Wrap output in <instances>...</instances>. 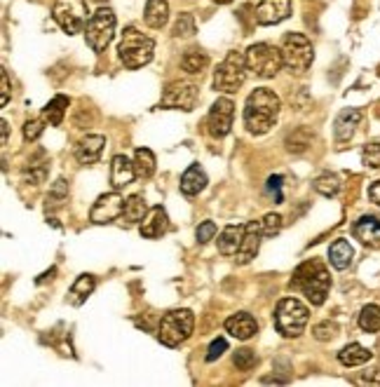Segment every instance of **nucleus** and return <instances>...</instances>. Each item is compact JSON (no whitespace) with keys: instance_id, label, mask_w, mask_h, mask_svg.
<instances>
[{"instance_id":"obj_28","label":"nucleus","mask_w":380,"mask_h":387,"mask_svg":"<svg viewBox=\"0 0 380 387\" xmlns=\"http://www.w3.org/2000/svg\"><path fill=\"white\" fill-rule=\"evenodd\" d=\"M94 287H96L94 275H80L76 282H73V287H71V291H68L71 305H83L87 301V296H92Z\"/></svg>"},{"instance_id":"obj_38","label":"nucleus","mask_w":380,"mask_h":387,"mask_svg":"<svg viewBox=\"0 0 380 387\" xmlns=\"http://www.w3.org/2000/svg\"><path fill=\"white\" fill-rule=\"evenodd\" d=\"M232 361H235V366L240 368V371H252L254 366H256V361H258V357L254 354V350H237L235 352V357H232Z\"/></svg>"},{"instance_id":"obj_21","label":"nucleus","mask_w":380,"mask_h":387,"mask_svg":"<svg viewBox=\"0 0 380 387\" xmlns=\"http://www.w3.org/2000/svg\"><path fill=\"white\" fill-rule=\"evenodd\" d=\"M361 123V110L357 108H345L338 113L336 123H334V134H336V141H347L352 139L354 129Z\"/></svg>"},{"instance_id":"obj_37","label":"nucleus","mask_w":380,"mask_h":387,"mask_svg":"<svg viewBox=\"0 0 380 387\" xmlns=\"http://www.w3.org/2000/svg\"><path fill=\"white\" fill-rule=\"evenodd\" d=\"M361 162L371 167V169H380V143L374 141V143H366L361 150Z\"/></svg>"},{"instance_id":"obj_10","label":"nucleus","mask_w":380,"mask_h":387,"mask_svg":"<svg viewBox=\"0 0 380 387\" xmlns=\"http://www.w3.org/2000/svg\"><path fill=\"white\" fill-rule=\"evenodd\" d=\"M87 0H54L52 17L68 36H76L87 26Z\"/></svg>"},{"instance_id":"obj_49","label":"nucleus","mask_w":380,"mask_h":387,"mask_svg":"<svg viewBox=\"0 0 380 387\" xmlns=\"http://www.w3.org/2000/svg\"><path fill=\"white\" fill-rule=\"evenodd\" d=\"M52 275H56V268H52L50 272H43V275H40V277H38L36 282H38V284H43L45 279H52Z\"/></svg>"},{"instance_id":"obj_1","label":"nucleus","mask_w":380,"mask_h":387,"mask_svg":"<svg viewBox=\"0 0 380 387\" xmlns=\"http://www.w3.org/2000/svg\"><path fill=\"white\" fill-rule=\"evenodd\" d=\"M282 101L268 87H258L247 96L245 103V125L252 134H265L277 123Z\"/></svg>"},{"instance_id":"obj_48","label":"nucleus","mask_w":380,"mask_h":387,"mask_svg":"<svg viewBox=\"0 0 380 387\" xmlns=\"http://www.w3.org/2000/svg\"><path fill=\"white\" fill-rule=\"evenodd\" d=\"M364 381H369V383H380V368H376L374 373H366V376H364Z\"/></svg>"},{"instance_id":"obj_47","label":"nucleus","mask_w":380,"mask_h":387,"mask_svg":"<svg viewBox=\"0 0 380 387\" xmlns=\"http://www.w3.org/2000/svg\"><path fill=\"white\" fill-rule=\"evenodd\" d=\"M369 200L380 207V181H374V183L369 185Z\"/></svg>"},{"instance_id":"obj_34","label":"nucleus","mask_w":380,"mask_h":387,"mask_svg":"<svg viewBox=\"0 0 380 387\" xmlns=\"http://www.w3.org/2000/svg\"><path fill=\"white\" fill-rule=\"evenodd\" d=\"M314 190L324 197H334L338 190H341V183H338L336 174H322L317 181H314Z\"/></svg>"},{"instance_id":"obj_7","label":"nucleus","mask_w":380,"mask_h":387,"mask_svg":"<svg viewBox=\"0 0 380 387\" xmlns=\"http://www.w3.org/2000/svg\"><path fill=\"white\" fill-rule=\"evenodd\" d=\"M247 66L252 73L258 78L270 80L279 73V68L284 66V59H282V50H277L270 43H256L247 50Z\"/></svg>"},{"instance_id":"obj_6","label":"nucleus","mask_w":380,"mask_h":387,"mask_svg":"<svg viewBox=\"0 0 380 387\" xmlns=\"http://www.w3.org/2000/svg\"><path fill=\"white\" fill-rule=\"evenodd\" d=\"M247 56L242 52H228V56L218 63L216 73H214V87L218 92L232 94L237 92L247 80Z\"/></svg>"},{"instance_id":"obj_43","label":"nucleus","mask_w":380,"mask_h":387,"mask_svg":"<svg viewBox=\"0 0 380 387\" xmlns=\"http://www.w3.org/2000/svg\"><path fill=\"white\" fill-rule=\"evenodd\" d=\"M66 197H68V183L63 181V179L54 181V185H52V192H50V195H47V200H52L54 205H61Z\"/></svg>"},{"instance_id":"obj_8","label":"nucleus","mask_w":380,"mask_h":387,"mask_svg":"<svg viewBox=\"0 0 380 387\" xmlns=\"http://www.w3.org/2000/svg\"><path fill=\"white\" fill-rule=\"evenodd\" d=\"M282 59L291 73H305L312 66V43L303 33H289L282 43Z\"/></svg>"},{"instance_id":"obj_46","label":"nucleus","mask_w":380,"mask_h":387,"mask_svg":"<svg viewBox=\"0 0 380 387\" xmlns=\"http://www.w3.org/2000/svg\"><path fill=\"white\" fill-rule=\"evenodd\" d=\"M7 101H10V78H7V71L0 73V106H7Z\"/></svg>"},{"instance_id":"obj_44","label":"nucleus","mask_w":380,"mask_h":387,"mask_svg":"<svg viewBox=\"0 0 380 387\" xmlns=\"http://www.w3.org/2000/svg\"><path fill=\"white\" fill-rule=\"evenodd\" d=\"M228 350V341H225V338H216V341L209 345V350H207V361H216L218 357H221V354Z\"/></svg>"},{"instance_id":"obj_40","label":"nucleus","mask_w":380,"mask_h":387,"mask_svg":"<svg viewBox=\"0 0 380 387\" xmlns=\"http://www.w3.org/2000/svg\"><path fill=\"white\" fill-rule=\"evenodd\" d=\"M261 225H263V235L265 237H274L282 230V216L279 214H265Z\"/></svg>"},{"instance_id":"obj_50","label":"nucleus","mask_w":380,"mask_h":387,"mask_svg":"<svg viewBox=\"0 0 380 387\" xmlns=\"http://www.w3.org/2000/svg\"><path fill=\"white\" fill-rule=\"evenodd\" d=\"M0 127H3V146H7V134H10V125H7V120H3V123H0Z\"/></svg>"},{"instance_id":"obj_35","label":"nucleus","mask_w":380,"mask_h":387,"mask_svg":"<svg viewBox=\"0 0 380 387\" xmlns=\"http://www.w3.org/2000/svg\"><path fill=\"white\" fill-rule=\"evenodd\" d=\"M174 36L176 38L195 36V19H192V14H188V12L179 14V19H176V24H174Z\"/></svg>"},{"instance_id":"obj_45","label":"nucleus","mask_w":380,"mask_h":387,"mask_svg":"<svg viewBox=\"0 0 380 387\" xmlns=\"http://www.w3.org/2000/svg\"><path fill=\"white\" fill-rule=\"evenodd\" d=\"M45 174H47V167H45V165H31L26 172H24V176H26V179L34 183V185L43 181Z\"/></svg>"},{"instance_id":"obj_22","label":"nucleus","mask_w":380,"mask_h":387,"mask_svg":"<svg viewBox=\"0 0 380 387\" xmlns=\"http://www.w3.org/2000/svg\"><path fill=\"white\" fill-rule=\"evenodd\" d=\"M247 225H225L223 232L218 235V252L223 256H237L242 247V237H245Z\"/></svg>"},{"instance_id":"obj_13","label":"nucleus","mask_w":380,"mask_h":387,"mask_svg":"<svg viewBox=\"0 0 380 387\" xmlns=\"http://www.w3.org/2000/svg\"><path fill=\"white\" fill-rule=\"evenodd\" d=\"M123 212H125V200L118 190H113V192H106V195H101L94 202L90 212V221L96 225H106L115 219H123Z\"/></svg>"},{"instance_id":"obj_20","label":"nucleus","mask_w":380,"mask_h":387,"mask_svg":"<svg viewBox=\"0 0 380 387\" xmlns=\"http://www.w3.org/2000/svg\"><path fill=\"white\" fill-rule=\"evenodd\" d=\"M136 176V167L129 162L127 155H115L111 162V183L115 190H123L125 185H129Z\"/></svg>"},{"instance_id":"obj_16","label":"nucleus","mask_w":380,"mask_h":387,"mask_svg":"<svg viewBox=\"0 0 380 387\" xmlns=\"http://www.w3.org/2000/svg\"><path fill=\"white\" fill-rule=\"evenodd\" d=\"M225 331L232 338H237V341H249V338L258 334V324L249 312H237L225 319Z\"/></svg>"},{"instance_id":"obj_17","label":"nucleus","mask_w":380,"mask_h":387,"mask_svg":"<svg viewBox=\"0 0 380 387\" xmlns=\"http://www.w3.org/2000/svg\"><path fill=\"white\" fill-rule=\"evenodd\" d=\"M169 230V216L163 207H153L148 216L141 223V237L145 239H158Z\"/></svg>"},{"instance_id":"obj_42","label":"nucleus","mask_w":380,"mask_h":387,"mask_svg":"<svg viewBox=\"0 0 380 387\" xmlns=\"http://www.w3.org/2000/svg\"><path fill=\"white\" fill-rule=\"evenodd\" d=\"M214 235H216V223H214V221H205V223L197 225L195 237H197L200 244H207V242H212Z\"/></svg>"},{"instance_id":"obj_30","label":"nucleus","mask_w":380,"mask_h":387,"mask_svg":"<svg viewBox=\"0 0 380 387\" xmlns=\"http://www.w3.org/2000/svg\"><path fill=\"white\" fill-rule=\"evenodd\" d=\"M134 167H136V176H141V179H150V176L155 174V155H153V150L150 148H136Z\"/></svg>"},{"instance_id":"obj_26","label":"nucleus","mask_w":380,"mask_h":387,"mask_svg":"<svg viewBox=\"0 0 380 387\" xmlns=\"http://www.w3.org/2000/svg\"><path fill=\"white\" fill-rule=\"evenodd\" d=\"M352 256H354V252H352V247H350V242H347V239H336L329 249V261L336 270L350 268Z\"/></svg>"},{"instance_id":"obj_14","label":"nucleus","mask_w":380,"mask_h":387,"mask_svg":"<svg viewBox=\"0 0 380 387\" xmlns=\"http://www.w3.org/2000/svg\"><path fill=\"white\" fill-rule=\"evenodd\" d=\"M254 14H256V24H261V26H274V24L289 19L291 0H261Z\"/></svg>"},{"instance_id":"obj_32","label":"nucleus","mask_w":380,"mask_h":387,"mask_svg":"<svg viewBox=\"0 0 380 387\" xmlns=\"http://www.w3.org/2000/svg\"><path fill=\"white\" fill-rule=\"evenodd\" d=\"M359 329L366 334H376L380 331V308L378 305H364L359 312Z\"/></svg>"},{"instance_id":"obj_25","label":"nucleus","mask_w":380,"mask_h":387,"mask_svg":"<svg viewBox=\"0 0 380 387\" xmlns=\"http://www.w3.org/2000/svg\"><path fill=\"white\" fill-rule=\"evenodd\" d=\"M371 357H374V352H369L359 343L345 345V348L338 352V361H341L343 366H361L366 364V361H371Z\"/></svg>"},{"instance_id":"obj_15","label":"nucleus","mask_w":380,"mask_h":387,"mask_svg":"<svg viewBox=\"0 0 380 387\" xmlns=\"http://www.w3.org/2000/svg\"><path fill=\"white\" fill-rule=\"evenodd\" d=\"M261 237H263L261 221H249L247 228H245V237H242V247L237 252V263L240 265H247V263L254 261L258 249H261Z\"/></svg>"},{"instance_id":"obj_11","label":"nucleus","mask_w":380,"mask_h":387,"mask_svg":"<svg viewBox=\"0 0 380 387\" xmlns=\"http://www.w3.org/2000/svg\"><path fill=\"white\" fill-rule=\"evenodd\" d=\"M232 118H235V103H232L228 96H221V99L214 101V106L207 115V132L212 134L214 139H223V136L230 134Z\"/></svg>"},{"instance_id":"obj_18","label":"nucleus","mask_w":380,"mask_h":387,"mask_svg":"<svg viewBox=\"0 0 380 387\" xmlns=\"http://www.w3.org/2000/svg\"><path fill=\"white\" fill-rule=\"evenodd\" d=\"M103 146H106V139H103L101 134H87L85 139L78 143V148H76L78 162H83V165L99 162V158H101V153H103Z\"/></svg>"},{"instance_id":"obj_41","label":"nucleus","mask_w":380,"mask_h":387,"mask_svg":"<svg viewBox=\"0 0 380 387\" xmlns=\"http://www.w3.org/2000/svg\"><path fill=\"white\" fill-rule=\"evenodd\" d=\"M43 125L45 120H26V125H24V139L26 141H36L40 134H43Z\"/></svg>"},{"instance_id":"obj_5","label":"nucleus","mask_w":380,"mask_h":387,"mask_svg":"<svg viewBox=\"0 0 380 387\" xmlns=\"http://www.w3.org/2000/svg\"><path fill=\"white\" fill-rule=\"evenodd\" d=\"M308 319H310L308 305H303L298 298H282L277 312H274V326L287 338L301 336L303 329L308 326Z\"/></svg>"},{"instance_id":"obj_33","label":"nucleus","mask_w":380,"mask_h":387,"mask_svg":"<svg viewBox=\"0 0 380 387\" xmlns=\"http://www.w3.org/2000/svg\"><path fill=\"white\" fill-rule=\"evenodd\" d=\"M310 143H312L310 129H296L294 134H289V136H287V148H289L291 153H303V150H308Z\"/></svg>"},{"instance_id":"obj_2","label":"nucleus","mask_w":380,"mask_h":387,"mask_svg":"<svg viewBox=\"0 0 380 387\" xmlns=\"http://www.w3.org/2000/svg\"><path fill=\"white\" fill-rule=\"evenodd\" d=\"M291 287L308 296V301L312 305H322L327 301L329 289H331V275H329L327 265L317 261V258H310V261L301 263L294 272Z\"/></svg>"},{"instance_id":"obj_23","label":"nucleus","mask_w":380,"mask_h":387,"mask_svg":"<svg viewBox=\"0 0 380 387\" xmlns=\"http://www.w3.org/2000/svg\"><path fill=\"white\" fill-rule=\"evenodd\" d=\"M205 185H207V174L202 172L200 165H190L183 172V176H181V192L183 195H188V197L197 195V192L205 190Z\"/></svg>"},{"instance_id":"obj_27","label":"nucleus","mask_w":380,"mask_h":387,"mask_svg":"<svg viewBox=\"0 0 380 387\" xmlns=\"http://www.w3.org/2000/svg\"><path fill=\"white\" fill-rule=\"evenodd\" d=\"M68 96H54V99L47 103V106L43 108V120L47 125H52V127H59L63 123V115H66V108H68Z\"/></svg>"},{"instance_id":"obj_51","label":"nucleus","mask_w":380,"mask_h":387,"mask_svg":"<svg viewBox=\"0 0 380 387\" xmlns=\"http://www.w3.org/2000/svg\"><path fill=\"white\" fill-rule=\"evenodd\" d=\"M214 3H218V5H228V3H232V0H214Z\"/></svg>"},{"instance_id":"obj_9","label":"nucleus","mask_w":380,"mask_h":387,"mask_svg":"<svg viewBox=\"0 0 380 387\" xmlns=\"http://www.w3.org/2000/svg\"><path fill=\"white\" fill-rule=\"evenodd\" d=\"M115 36V14L108 7H99L90 21H87V29H85V38H87V45L92 47L94 52H103L108 47V43Z\"/></svg>"},{"instance_id":"obj_29","label":"nucleus","mask_w":380,"mask_h":387,"mask_svg":"<svg viewBox=\"0 0 380 387\" xmlns=\"http://www.w3.org/2000/svg\"><path fill=\"white\" fill-rule=\"evenodd\" d=\"M148 205H145L143 195H132L125 200V212H123V221L127 223H139L148 216Z\"/></svg>"},{"instance_id":"obj_36","label":"nucleus","mask_w":380,"mask_h":387,"mask_svg":"<svg viewBox=\"0 0 380 387\" xmlns=\"http://www.w3.org/2000/svg\"><path fill=\"white\" fill-rule=\"evenodd\" d=\"M312 336L322 343L334 341V338L338 336V324L336 321H319V324L312 329Z\"/></svg>"},{"instance_id":"obj_19","label":"nucleus","mask_w":380,"mask_h":387,"mask_svg":"<svg viewBox=\"0 0 380 387\" xmlns=\"http://www.w3.org/2000/svg\"><path fill=\"white\" fill-rule=\"evenodd\" d=\"M352 235L357 237L364 247H380V219L376 216H361L352 225Z\"/></svg>"},{"instance_id":"obj_12","label":"nucleus","mask_w":380,"mask_h":387,"mask_svg":"<svg viewBox=\"0 0 380 387\" xmlns=\"http://www.w3.org/2000/svg\"><path fill=\"white\" fill-rule=\"evenodd\" d=\"M200 99V90L190 83H172L163 94L160 108H176V110H192Z\"/></svg>"},{"instance_id":"obj_4","label":"nucleus","mask_w":380,"mask_h":387,"mask_svg":"<svg viewBox=\"0 0 380 387\" xmlns=\"http://www.w3.org/2000/svg\"><path fill=\"white\" fill-rule=\"evenodd\" d=\"M195 329V314L190 310H172L160 319L158 341L167 348H179L183 341H188Z\"/></svg>"},{"instance_id":"obj_3","label":"nucleus","mask_w":380,"mask_h":387,"mask_svg":"<svg viewBox=\"0 0 380 387\" xmlns=\"http://www.w3.org/2000/svg\"><path fill=\"white\" fill-rule=\"evenodd\" d=\"M153 52H155V43H153L148 36L139 33L134 26L125 29L123 43L118 47L120 61L125 63V68H129V71L143 68L145 63H150Z\"/></svg>"},{"instance_id":"obj_31","label":"nucleus","mask_w":380,"mask_h":387,"mask_svg":"<svg viewBox=\"0 0 380 387\" xmlns=\"http://www.w3.org/2000/svg\"><path fill=\"white\" fill-rule=\"evenodd\" d=\"M181 66H183L185 73L197 76L209 66V56L205 52H200V50H190V52H185L181 56Z\"/></svg>"},{"instance_id":"obj_24","label":"nucleus","mask_w":380,"mask_h":387,"mask_svg":"<svg viewBox=\"0 0 380 387\" xmlns=\"http://www.w3.org/2000/svg\"><path fill=\"white\" fill-rule=\"evenodd\" d=\"M143 19L150 29H163L169 19V3L167 0H148V3H145Z\"/></svg>"},{"instance_id":"obj_39","label":"nucleus","mask_w":380,"mask_h":387,"mask_svg":"<svg viewBox=\"0 0 380 387\" xmlns=\"http://www.w3.org/2000/svg\"><path fill=\"white\" fill-rule=\"evenodd\" d=\"M282 185H284V176H279V174L270 176L268 183H265V190H268L270 197H274V205L284 202V195H282Z\"/></svg>"}]
</instances>
